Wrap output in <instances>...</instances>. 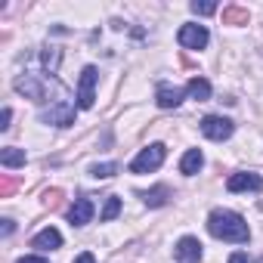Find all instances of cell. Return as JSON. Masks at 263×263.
I'll return each instance as SVG.
<instances>
[{"instance_id": "obj_1", "label": "cell", "mask_w": 263, "mask_h": 263, "mask_svg": "<svg viewBox=\"0 0 263 263\" xmlns=\"http://www.w3.org/2000/svg\"><path fill=\"white\" fill-rule=\"evenodd\" d=\"M208 229H211L214 238L235 241V245H241V241L251 238V229H248L245 217H238L235 211H223V208L211 211V217H208Z\"/></svg>"}, {"instance_id": "obj_2", "label": "cell", "mask_w": 263, "mask_h": 263, "mask_svg": "<svg viewBox=\"0 0 263 263\" xmlns=\"http://www.w3.org/2000/svg\"><path fill=\"white\" fill-rule=\"evenodd\" d=\"M164 146L161 143H152L149 149H143L134 161H130V171H134V174H152V171H158L161 164H164Z\"/></svg>"}, {"instance_id": "obj_3", "label": "cell", "mask_w": 263, "mask_h": 263, "mask_svg": "<svg viewBox=\"0 0 263 263\" xmlns=\"http://www.w3.org/2000/svg\"><path fill=\"white\" fill-rule=\"evenodd\" d=\"M47 124H56V127H71L74 124V105L68 102V96H62V99H53L50 102V108H44V115H41Z\"/></svg>"}, {"instance_id": "obj_4", "label": "cell", "mask_w": 263, "mask_h": 263, "mask_svg": "<svg viewBox=\"0 0 263 263\" xmlns=\"http://www.w3.org/2000/svg\"><path fill=\"white\" fill-rule=\"evenodd\" d=\"M201 134H204L208 140H214V143H223V140H229V137L235 134V124H232L229 118L208 115V118L201 121Z\"/></svg>"}, {"instance_id": "obj_5", "label": "cell", "mask_w": 263, "mask_h": 263, "mask_svg": "<svg viewBox=\"0 0 263 263\" xmlns=\"http://www.w3.org/2000/svg\"><path fill=\"white\" fill-rule=\"evenodd\" d=\"M96 81H99V71L93 65H87L81 71V84H78V108H93V102H96Z\"/></svg>"}, {"instance_id": "obj_6", "label": "cell", "mask_w": 263, "mask_h": 263, "mask_svg": "<svg viewBox=\"0 0 263 263\" xmlns=\"http://www.w3.org/2000/svg\"><path fill=\"white\" fill-rule=\"evenodd\" d=\"M16 90L22 96L34 99V102H47V81L41 74H22V78H16Z\"/></svg>"}, {"instance_id": "obj_7", "label": "cell", "mask_w": 263, "mask_h": 263, "mask_svg": "<svg viewBox=\"0 0 263 263\" xmlns=\"http://www.w3.org/2000/svg\"><path fill=\"white\" fill-rule=\"evenodd\" d=\"M177 37H180V47H186V50H204L208 41H211L204 25H183Z\"/></svg>"}, {"instance_id": "obj_8", "label": "cell", "mask_w": 263, "mask_h": 263, "mask_svg": "<svg viewBox=\"0 0 263 263\" xmlns=\"http://www.w3.org/2000/svg\"><path fill=\"white\" fill-rule=\"evenodd\" d=\"M226 189L229 192H260L263 189V177L251 174V171H241V174H232L226 180Z\"/></svg>"}, {"instance_id": "obj_9", "label": "cell", "mask_w": 263, "mask_h": 263, "mask_svg": "<svg viewBox=\"0 0 263 263\" xmlns=\"http://www.w3.org/2000/svg\"><path fill=\"white\" fill-rule=\"evenodd\" d=\"M177 260L180 263H198L201 260V241L198 238H192V235H183L180 241H177Z\"/></svg>"}, {"instance_id": "obj_10", "label": "cell", "mask_w": 263, "mask_h": 263, "mask_svg": "<svg viewBox=\"0 0 263 263\" xmlns=\"http://www.w3.org/2000/svg\"><path fill=\"white\" fill-rule=\"evenodd\" d=\"M90 217H93V201H90V198H74V204H71V211H68L71 226H87Z\"/></svg>"}, {"instance_id": "obj_11", "label": "cell", "mask_w": 263, "mask_h": 263, "mask_svg": "<svg viewBox=\"0 0 263 263\" xmlns=\"http://www.w3.org/2000/svg\"><path fill=\"white\" fill-rule=\"evenodd\" d=\"M34 248H41V251H56V248H62V235H59V229H53V226H47V229H41L37 235H34V241H31Z\"/></svg>"}, {"instance_id": "obj_12", "label": "cell", "mask_w": 263, "mask_h": 263, "mask_svg": "<svg viewBox=\"0 0 263 263\" xmlns=\"http://www.w3.org/2000/svg\"><path fill=\"white\" fill-rule=\"evenodd\" d=\"M155 99H158V105H161V108H177V105L183 102V90L161 84V87H158V93H155Z\"/></svg>"}, {"instance_id": "obj_13", "label": "cell", "mask_w": 263, "mask_h": 263, "mask_svg": "<svg viewBox=\"0 0 263 263\" xmlns=\"http://www.w3.org/2000/svg\"><path fill=\"white\" fill-rule=\"evenodd\" d=\"M201 164H204V155H201L198 149H189V152L183 155V161H180V171H183L186 177H195V174L201 171Z\"/></svg>"}, {"instance_id": "obj_14", "label": "cell", "mask_w": 263, "mask_h": 263, "mask_svg": "<svg viewBox=\"0 0 263 263\" xmlns=\"http://www.w3.org/2000/svg\"><path fill=\"white\" fill-rule=\"evenodd\" d=\"M0 164H4V167H25V149L7 146L4 152H0Z\"/></svg>"}, {"instance_id": "obj_15", "label": "cell", "mask_w": 263, "mask_h": 263, "mask_svg": "<svg viewBox=\"0 0 263 263\" xmlns=\"http://www.w3.org/2000/svg\"><path fill=\"white\" fill-rule=\"evenodd\" d=\"M248 19H251V13L245 10V7H226L223 10V25H248Z\"/></svg>"}, {"instance_id": "obj_16", "label": "cell", "mask_w": 263, "mask_h": 263, "mask_svg": "<svg viewBox=\"0 0 263 263\" xmlns=\"http://www.w3.org/2000/svg\"><path fill=\"white\" fill-rule=\"evenodd\" d=\"M186 93H189L192 99L204 102V99H211V84H208L204 78H192V81L186 84Z\"/></svg>"}, {"instance_id": "obj_17", "label": "cell", "mask_w": 263, "mask_h": 263, "mask_svg": "<svg viewBox=\"0 0 263 263\" xmlns=\"http://www.w3.org/2000/svg\"><path fill=\"white\" fill-rule=\"evenodd\" d=\"M167 198H171V189H167V186H155V189L143 192V201H146L149 208H161V204H167Z\"/></svg>"}, {"instance_id": "obj_18", "label": "cell", "mask_w": 263, "mask_h": 263, "mask_svg": "<svg viewBox=\"0 0 263 263\" xmlns=\"http://www.w3.org/2000/svg\"><path fill=\"white\" fill-rule=\"evenodd\" d=\"M59 59H62L59 47H44V53H41V62H44V68L56 71V68H59Z\"/></svg>"}, {"instance_id": "obj_19", "label": "cell", "mask_w": 263, "mask_h": 263, "mask_svg": "<svg viewBox=\"0 0 263 263\" xmlns=\"http://www.w3.org/2000/svg\"><path fill=\"white\" fill-rule=\"evenodd\" d=\"M118 214H121V198H118V195H108V198H105V208H102V223L115 220Z\"/></svg>"}, {"instance_id": "obj_20", "label": "cell", "mask_w": 263, "mask_h": 263, "mask_svg": "<svg viewBox=\"0 0 263 263\" xmlns=\"http://www.w3.org/2000/svg\"><path fill=\"white\" fill-rule=\"evenodd\" d=\"M90 174H93L96 180H108V177H115V174H118V164H93V167H90Z\"/></svg>"}, {"instance_id": "obj_21", "label": "cell", "mask_w": 263, "mask_h": 263, "mask_svg": "<svg viewBox=\"0 0 263 263\" xmlns=\"http://www.w3.org/2000/svg\"><path fill=\"white\" fill-rule=\"evenodd\" d=\"M195 16H214L217 13V4H211V0H204V4H198V0H195V4L189 7Z\"/></svg>"}, {"instance_id": "obj_22", "label": "cell", "mask_w": 263, "mask_h": 263, "mask_svg": "<svg viewBox=\"0 0 263 263\" xmlns=\"http://www.w3.org/2000/svg\"><path fill=\"white\" fill-rule=\"evenodd\" d=\"M13 189H16V180H13V177H4V180H0V198H10Z\"/></svg>"}, {"instance_id": "obj_23", "label": "cell", "mask_w": 263, "mask_h": 263, "mask_svg": "<svg viewBox=\"0 0 263 263\" xmlns=\"http://www.w3.org/2000/svg\"><path fill=\"white\" fill-rule=\"evenodd\" d=\"M44 198H47V201H44L47 208H59V198H62V192H59V189H50Z\"/></svg>"}, {"instance_id": "obj_24", "label": "cell", "mask_w": 263, "mask_h": 263, "mask_svg": "<svg viewBox=\"0 0 263 263\" xmlns=\"http://www.w3.org/2000/svg\"><path fill=\"white\" fill-rule=\"evenodd\" d=\"M10 118H13V108H4V115H0V130H10Z\"/></svg>"}, {"instance_id": "obj_25", "label": "cell", "mask_w": 263, "mask_h": 263, "mask_svg": "<svg viewBox=\"0 0 263 263\" xmlns=\"http://www.w3.org/2000/svg\"><path fill=\"white\" fill-rule=\"evenodd\" d=\"M229 263H254V260H251L248 254H241V251H238V254H232V257H229Z\"/></svg>"}, {"instance_id": "obj_26", "label": "cell", "mask_w": 263, "mask_h": 263, "mask_svg": "<svg viewBox=\"0 0 263 263\" xmlns=\"http://www.w3.org/2000/svg\"><path fill=\"white\" fill-rule=\"evenodd\" d=\"M74 263H96V257H93L90 251H84V254H78V257H74Z\"/></svg>"}, {"instance_id": "obj_27", "label": "cell", "mask_w": 263, "mask_h": 263, "mask_svg": "<svg viewBox=\"0 0 263 263\" xmlns=\"http://www.w3.org/2000/svg\"><path fill=\"white\" fill-rule=\"evenodd\" d=\"M0 223H4V226H0V229H4V235H13V229H16L13 220H0Z\"/></svg>"}, {"instance_id": "obj_28", "label": "cell", "mask_w": 263, "mask_h": 263, "mask_svg": "<svg viewBox=\"0 0 263 263\" xmlns=\"http://www.w3.org/2000/svg\"><path fill=\"white\" fill-rule=\"evenodd\" d=\"M16 263H47V260L44 257H19Z\"/></svg>"}]
</instances>
